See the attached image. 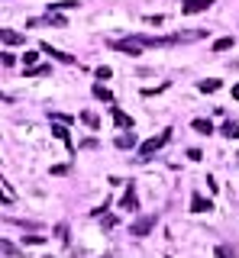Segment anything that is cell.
Listing matches in <instances>:
<instances>
[{"label":"cell","instance_id":"obj_13","mask_svg":"<svg viewBox=\"0 0 239 258\" xmlns=\"http://www.w3.org/2000/svg\"><path fill=\"white\" fill-rule=\"evenodd\" d=\"M113 123H116V126H126V129H130V126H133V119L126 116V113L119 110V107H113Z\"/></svg>","mask_w":239,"mask_h":258},{"label":"cell","instance_id":"obj_26","mask_svg":"<svg viewBox=\"0 0 239 258\" xmlns=\"http://www.w3.org/2000/svg\"><path fill=\"white\" fill-rule=\"evenodd\" d=\"M23 242H26V245H39V242H45V236H26Z\"/></svg>","mask_w":239,"mask_h":258},{"label":"cell","instance_id":"obj_21","mask_svg":"<svg viewBox=\"0 0 239 258\" xmlns=\"http://www.w3.org/2000/svg\"><path fill=\"white\" fill-rule=\"evenodd\" d=\"M217 258H236L233 245H217Z\"/></svg>","mask_w":239,"mask_h":258},{"label":"cell","instance_id":"obj_10","mask_svg":"<svg viewBox=\"0 0 239 258\" xmlns=\"http://www.w3.org/2000/svg\"><path fill=\"white\" fill-rule=\"evenodd\" d=\"M113 145H116V149H133V145H136V136L123 133V136H116V139H113Z\"/></svg>","mask_w":239,"mask_h":258},{"label":"cell","instance_id":"obj_12","mask_svg":"<svg viewBox=\"0 0 239 258\" xmlns=\"http://www.w3.org/2000/svg\"><path fill=\"white\" fill-rule=\"evenodd\" d=\"M220 133H223V136H226V139H239V126L233 123V119H226V123H223V126H220Z\"/></svg>","mask_w":239,"mask_h":258},{"label":"cell","instance_id":"obj_20","mask_svg":"<svg viewBox=\"0 0 239 258\" xmlns=\"http://www.w3.org/2000/svg\"><path fill=\"white\" fill-rule=\"evenodd\" d=\"M94 97H100V100H113V94H110L103 84H94Z\"/></svg>","mask_w":239,"mask_h":258},{"label":"cell","instance_id":"obj_23","mask_svg":"<svg viewBox=\"0 0 239 258\" xmlns=\"http://www.w3.org/2000/svg\"><path fill=\"white\" fill-rule=\"evenodd\" d=\"M13 64H17V55H13V52H4V68H13Z\"/></svg>","mask_w":239,"mask_h":258},{"label":"cell","instance_id":"obj_1","mask_svg":"<svg viewBox=\"0 0 239 258\" xmlns=\"http://www.w3.org/2000/svg\"><path fill=\"white\" fill-rule=\"evenodd\" d=\"M171 133H174V129H162V133H155L152 139H146V142H142V145H139V155H142L139 161H146L149 155H155L158 149H165V145L171 142Z\"/></svg>","mask_w":239,"mask_h":258},{"label":"cell","instance_id":"obj_25","mask_svg":"<svg viewBox=\"0 0 239 258\" xmlns=\"http://www.w3.org/2000/svg\"><path fill=\"white\" fill-rule=\"evenodd\" d=\"M65 232H68V226H65V223H58V226H55V236H58L62 242H65Z\"/></svg>","mask_w":239,"mask_h":258},{"label":"cell","instance_id":"obj_2","mask_svg":"<svg viewBox=\"0 0 239 258\" xmlns=\"http://www.w3.org/2000/svg\"><path fill=\"white\" fill-rule=\"evenodd\" d=\"M110 48H113V52H123V55H133V58H139L146 45H142L136 36H126V39H110Z\"/></svg>","mask_w":239,"mask_h":258},{"label":"cell","instance_id":"obj_16","mask_svg":"<svg viewBox=\"0 0 239 258\" xmlns=\"http://www.w3.org/2000/svg\"><path fill=\"white\" fill-rule=\"evenodd\" d=\"M75 7H81L78 0H58V4H49V10H75Z\"/></svg>","mask_w":239,"mask_h":258},{"label":"cell","instance_id":"obj_28","mask_svg":"<svg viewBox=\"0 0 239 258\" xmlns=\"http://www.w3.org/2000/svg\"><path fill=\"white\" fill-rule=\"evenodd\" d=\"M45 258H52V255H45Z\"/></svg>","mask_w":239,"mask_h":258},{"label":"cell","instance_id":"obj_24","mask_svg":"<svg viewBox=\"0 0 239 258\" xmlns=\"http://www.w3.org/2000/svg\"><path fill=\"white\" fill-rule=\"evenodd\" d=\"M110 75H113V71H110V68H107V64H100V68H97V78H100V81H107Z\"/></svg>","mask_w":239,"mask_h":258},{"label":"cell","instance_id":"obj_18","mask_svg":"<svg viewBox=\"0 0 239 258\" xmlns=\"http://www.w3.org/2000/svg\"><path fill=\"white\" fill-rule=\"evenodd\" d=\"M81 119H84V123H87V126H91V129H97V126H100V119H97V113H91V110H84V113H81Z\"/></svg>","mask_w":239,"mask_h":258},{"label":"cell","instance_id":"obj_4","mask_svg":"<svg viewBox=\"0 0 239 258\" xmlns=\"http://www.w3.org/2000/svg\"><path fill=\"white\" fill-rule=\"evenodd\" d=\"M155 223H158V216H155V213H149V216H139V220L130 226V232L142 239V236H149V232H152V226H155Z\"/></svg>","mask_w":239,"mask_h":258},{"label":"cell","instance_id":"obj_8","mask_svg":"<svg viewBox=\"0 0 239 258\" xmlns=\"http://www.w3.org/2000/svg\"><path fill=\"white\" fill-rule=\"evenodd\" d=\"M39 52H42V55H52V58H58V61H65V64H71V61H75V55H65V52H58V48H52V45H39Z\"/></svg>","mask_w":239,"mask_h":258},{"label":"cell","instance_id":"obj_3","mask_svg":"<svg viewBox=\"0 0 239 258\" xmlns=\"http://www.w3.org/2000/svg\"><path fill=\"white\" fill-rule=\"evenodd\" d=\"M119 210H123V213H136V210H139V194H136V184H133V181H126V187H123Z\"/></svg>","mask_w":239,"mask_h":258},{"label":"cell","instance_id":"obj_22","mask_svg":"<svg viewBox=\"0 0 239 258\" xmlns=\"http://www.w3.org/2000/svg\"><path fill=\"white\" fill-rule=\"evenodd\" d=\"M36 58H39V52H26V55H23V64H26V68H33Z\"/></svg>","mask_w":239,"mask_h":258},{"label":"cell","instance_id":"obj_17","mask_svg":"<svg viewBox=\"0 0 239 258\" xmlns=\"http://www.w3.org/2000/svg\"><path fill=\"white\" fill-rule=\"evenodd\" d=\"M0 252H4V258H13V255H20V248L13 245V242H7V239H4V242H0Z\"/></svg>","mask_w":239,"mask_h":258},{"label":"cell","instance_id":"obj_14","mask_svg":"<svg viewBox=\"0 0 239 258\" xmlns=\"http://www.w3.org/2000/svg\"><path fill=\"white\" fill-rule=\"evenodd\" d=\"M194 133H201V136H207V133H213V126H210V119H194Z\"/></svg>","mask_w":239,"mask_h":258},{"label":"cell","instance_id":"obj_5","mask_svg":"<svg viewBox=\"0 0 239 258\" xmlns=\"http://www.w3.org/2000/svg\"><path fill=\"white\" fill-rule=\"evenodd\" d=\"M210 7H213V0H185V7H181V10H185L188 16H194V13L210 10Z\"/></svg>","mask_w":239,"mask_h":258},{"label":"cell","instance_id":"obj_27","mask_svg":"<svg viewBox=\"0 0 239 258\" xmlns=\"http://www.w3.org/2000/svg\"><path fill=\"white\" fill-rule=\"evenodd\" d=\"M233 97H236V100H239V84H236V87H233Z\"/></svg>","mask_w":239,"mask_h":258},{"label":"cell","instance_id":"obj_7","mask_svg":"<svg viewBox=\"0 0 239 258\" xmlns=\"http://www.w3.org/2000/svg\"><path fill=\"white\" fill-rule=\"evenodd\" d=\"M0 39H4V45H23L26 42V36L17 29H0Z\"/></svg>","mask_w":239,"mask_h":258},{"label":"cell","instance_id":"obj_15","mask_svg":"<svg viewBox=\"0 0 239 258\" xmlns=\"http://www.w3.org/2000/svg\"><path fill=\"white\" fill-rule=\"evenodd\" d=\"M26 78H36V75H49V64H33V68H23Z\"/></svg>","mask_w":239,"mask_h":258},{"label":"cell","instance_id":"obj_11","mask_svg":"<svg viewBox=\"0 0 239 258\" xmlns=\"http://www.w3.org/2000/svg\"><path fill=\"white\" fill-rule=\"evenodd\" d=\"M197 87H201V94H213V91H220V87H223V81H217V78H207V81H201Z\"/></svg>","mask_w":239,"mask_h":258},{"label":"cell","instance_id":"obj_6","mask_svg":"<svg viewBox=\"0 0 239 258\" xmlns=\"http://www.w3.org/2000/svg\"><path fill=\"white\" fill-rule=\"evenodd\" d=\"M191 210H194V213H210V210H213V200L194 194V197H191Z\"/></svg>","mask_w":239,"mask_h":258},{"label":"cell","instance_id":"obj_19","mask_svg":"<svg viewBox=\"0 0 239 258\" xmlns=\"http://www.w3.org/2000/svg\"><path fill=\"white\" fill-rule=\"evenodd\" d=\"M226 48H233V39H217V42H213V52H226Z\"/></svg>","mask_w":239,"mask_h":258},{"label":"cell","instance_id":"obj_9","mask_svg":"<svg viewBox=\"0 0 239 258\" xmlns=\"http://www.w3.org/2000/svg\"><path fill=\"white\" fill-rule=\"evenodd\" d=\"M52 133H55V139H58V142H65L68 149H71V133H68V126L55 123V126H52Z\"/></svg>","mask_w":239,"mask_h":258}]
</instances>
